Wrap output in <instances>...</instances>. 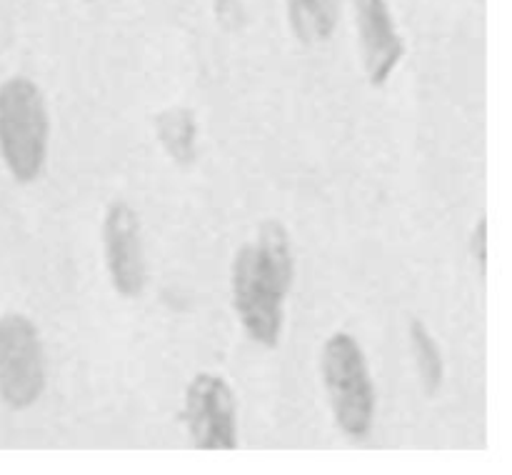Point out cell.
Segmentation results:
<instances>
[{
  "instance_id": "obj_1",
  "label": "cell",
  "mask_w": 512,
  "mask_h": 475,
  "mask_svg": "<svg viewBox=\"0 0 512 475\" xmlns=\"http://www.w3.org/2000/svg\"><path fill=\"white\" fill-rule=\"evenodd\" d=\"M293 278L295 258L288 230L280 220H265L230 263V303L243 333L260 348L280 345Z\"/></svg>"
},
{
  "instance_id": "obj_2",
  "label": "cell",
  "mask_w": 512,
  "mask_h": 475,
  "mask_svg": "<svg viewBox=\"0 0 512 475\" xmlns=\"http://www.w3.org/2000/svg\"><path fill=\"white\" fill-rule=\"evenodd\" d=\"M50 115L38 83L13 75L0 83V158L20 185L35 183L45 168Z\"/></svg>"
},
{
  "instance_id": "obj_3",
  "label": "cell",
  "mask_w": 512,
  "mask_h": 475,
  "mask_svg": "<svg viewBox=\"0 0 512 475\" xmlns=\"http://www.w3.org/2000/svg\"><path fill=\"white\" fill-rule=\"evenodd\" d=\"M320 375L338 428L350 440L368 438L375 420V383L363 348L353 335L335 330L325 338Z\"/></svg>"
},
{
  "instance_id": "obj_4",
  "label": "cell",
  "mask_w": 512,
  "mask_h": 475,
  "mask_svg": "<svg viewBox=\"0 0 512 475\" xmlns=\"http://www.w3.org/2000/svg\"><path fill=\"white\" fill-rule=\"evenodd\" d=\"M45 390V353L38 325L23 313L0 315V400L28 410Z\"/></svg>"
},
{
  "instance_id": "obj_5",
  "label": "cell",
  "mask_w": 512,
  "mask_h": 475,
  "mask_svg": "<svg viewBox=\"0 0 512 475\" xmlns=\"http://www.w3.org/2000/svg\"><path fill=\"white\" fill-rule=\"evenodd\" d=\"M183 423L195 448H238V413L228 380L215 373L195 375L185 388Z\"/></svg>"
},
{
  "instance_id": "obj_6",
  "label": "cell",
  "mask_w": 512,
  "mask_h": 475,
  "mask_svg": "<svg viewBox=\"0 0 512 475\" xmlns=\"http://www.w3.org/2000/svg\"><path fill=\"white\" fill-rule=\"evenodd\" d=\"M103 258L113 290L123 298H138L148 283L143 235L135 208L125 200L108 203L103 215Z\"/></svg>"
},
{
  "instance_id": "obj_7",
  "label": "cell",
  "mask_w": 512,
  "mask_h": 475,
  "mask_svg": "<svg viewBox=\"0 0 512 475\" xmlns=\"http://www.w3.org/2000/svg\"><path fill=\"white\" fill-rule=\"evenodd\" d=\"M355 25L365 78L373 88H383L405 58V40L388 0H355Z\"/></svg>"
},
{
  "instance_id": "obj_8",
  "label": "cell",
  "mask_w": 512,
  "mask_h": 475,
  "mask_svg": "<svg viewBox=\"0 0 512 475\" xmlns=\"http://www.w3.org/2000/svg\"><path fill=\"white\" fill-rule=\"evenodd\" d=\"M290 33L303 45H320L335 33L338 0H285Z\"/></svg>"
},
{
  "instance_id": "obj_9",
  "label": "cell",
  "mask_w": 512,
  "mask_h": 475,
  "mask_svg": "<svg viewBox=\"0 0 512 475\" xmlns=\"http://www.w3.org/2000/svg\"><path fill=\"white\" fill-rule=\"evenodd\" d=\"M410 343H413L415 360H418L420 380H423V388L428 395L438 393L440 383H443L445 375V363L443 355H440L438 343L430 335V330L425 328L423 320H413L410 323Z\"/></svg>"
},
{
  "instance_id": "obj_10",
  "label": "cell",
  "mask_w": 512,
  "mask_h": 475,
  "mask_svg": "<svg viewBox=\"0 0 512 475\" xmlns=\"http://www.w3.org/2000/svg\"><path fill=\"white\" fill-rule=\"evenodd\" d=\"M158 133L163 140L165 150L173 155L175 160H188L193 155L195 145V120L188 110H168V113L158 115Z\"/></svg>"
},
{
  "instance_id": "obj_11",
  "label": "cell",
  "mask_w": 512,
  "mask_h": 475,
  "mask_svg": "<svg viewBox=\"0 0 512 475\" xmlns=\"http://www.w3.org/2000/svg\"><path fill=\"white\" fill-rule=\"evenodd\" d=\"M470 255L478 260L480 270L485 273V268H488V218L485 215L478 220L473 235H470Z\"/></svg>"
}]
</instances>
